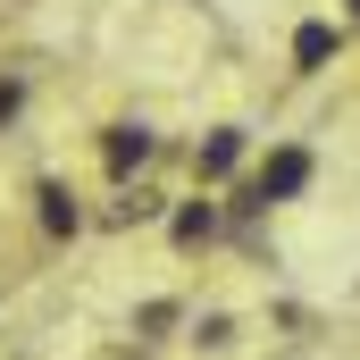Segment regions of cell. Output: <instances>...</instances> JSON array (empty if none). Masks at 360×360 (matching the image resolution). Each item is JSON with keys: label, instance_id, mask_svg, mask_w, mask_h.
<instances>
[{"label": "cell", "instance_id": "obj_2", "mask_svg": "<svg viewBox=\"0 0 360 360\" xmlns=\"http://www.w3.org/2000/svg\"><path fill=\"white\" fill-rule=\"evenodd\" d=\"M151 151H160V134H151V126H109V134H101V168H109V176H134Z\"/></svg>", "mask_w": 360, "mask_h": 360}, {"label": "cell", "instance_id": "obj_5", "mask_svg": "<svg viewBox=\"0 0 360 360\" xmlns=\"http://www.w3.org/2000/svg\"><path fill=\"white\" fill-rule=\"evenodd\" d=\"M34 201H42V226H51V235H76V226H84V210H76V193H68V184H42Z\"/></svg>", "mask_w": 360, "mask_h": 360}, {"label": "cell", "instance_id": "obj_3", "mask_svg": "<svg viewBox=\"0 0 360 360\" xmlns=\"http://www.w3.org/2000/svg\"><path fill=\"white\" fill-rule=\"evenodd\" d=\"M193 168H201V184L235 176V168H243V126H218V134L201 143V160H193Z\"/></svg>", "mask_w": 360, "mask_h": 360}, {"label": "cell", "instance_id": "obj_1", "mask_svg": "<svg viewBox=\"0 0 360 360\" xmlns=\"http://www.w3.org/2000/svg\"><path fill=\"white\" fill-rule=\"evenodd\" d=\"M310 184V151L302 143H276L269 160H260V176H252V193H243V210H269V201H293Z\"/></svg>", "mask_w": 360, "mask_h": 360}, {"label": "cell", "instance_id": "obj_4", "mask_svg": "<svg viewBox=\"0 0 360 360\" xmlns=\"http://www.w3.org/2000/svg\"><path fill=\"white\" fill-rule=\"evenodd\" d=\"M327 59H335V25H302V34H293V68H302V76H319Z\"/></svg>", "mask_w": 360, "mask_h": 360}, {"label": "cell", "instance_id": "obj_6", "mask_svg": "<svg viewBox=\"0 0 360 360\" xmlns=\"http://www.w3.org/2000/svg\"><path fill=\"white\" fill-rule=\"evenodd\" d=\"M168 235H176L184 252H193V243H210V235H218V210H210V201H184L176 218H168Z\"/></svg>", "mask_w": 360, "mask_h": 360}, {"label": "cell", "instance_id": "obj_8", "mask_svg": "<svg viewBox=\"0 0 360 360\" xmlns=\"http://www.w3.org/2000/svg\"><path fill=\"white\" fill-rule=\"evenodd\" d=\"M352 17H360V0H352Z\"/></svg>", "mask_w": 360, "mask_h": 360}, {"label": "cell", "instance_id": "obj_7", "mask_svg": "<svg viewBox=\"0 0 360 360\" xmlns=\"http://www.w3.org/2000/svg\"><path fill=\"white\" fill-rule=\"evenodd\" d=\"M17 101H25V84H17V76H0V126L17 117Z\"/></svg>", "mask_w": 360, "mask_h": 360}]
</instances>
